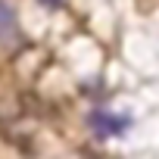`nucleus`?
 <instances>
[{
  "label": "nucleus",
  "instance_id": "1",
  "mask_svg": "<svg viewBox=\"0 0 159 159\" xmlns=\"http://www.w3.org/2000/svg\"><path fill=\"white\" fill-rule=\"evenodd\" d=\"M22 38H19V25H16V16L13 10L0 0V44L3 47H16Z\"/></svg>",
  "mask_w": 159,
  "mask_h": 159
},
{
  "label": "nucleus",
  "instance_id": "2",
  "mask_svg": "<svg viewBox=\"0 0 159 159\" xmlns=\"http://www.w3.org/2000/svg\"><path fill=\"white\" fill-rule=\"evenodd\" d=\"M91 125L97 128V134L109 137V134H119L128 122H125V119H116V116H106V112H94V116H91Z\"/></svg>",
  "mask_w": 159,
  "mask_h": 159
}]
</instances>
